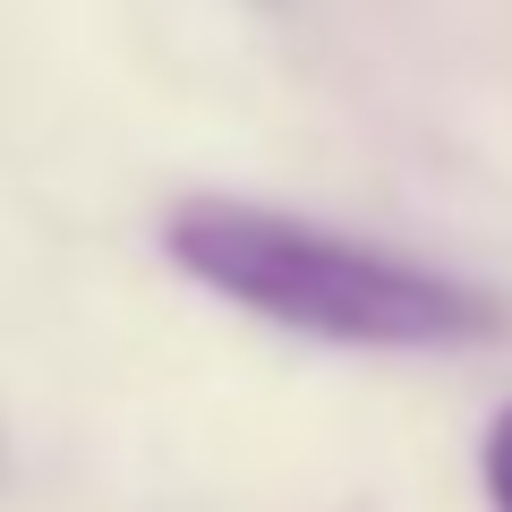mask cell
I'll use <instances>...</instances> for the list:
<instances>
[{"label":"cell","mask_w":512,"mask_h":512,"mask_svg":"<svg viewBox=\"0 0 512 512\" xmlns=\"http://www.w3.org/2000/svg\"><path fill=\"white\" fill-rule=\"evenodd\" d=\"M478 495H487V512H512V402L478 436Z\"/></svg>","instance_id":"2"},{"label":"cell","mask_w":512,"mask_h":512,"mask_svg":"<svg viewBox=\"0 0 512 512\" xmlns=\"http://www.w3.org/2000/svg\"><path fill=\"white\" fill-rule=\"evenodd\" d=\"M163 256L239 316L333 350H461L504 333V299L487 282L222 188H197L163 214Z\"/></svg>","instance_id":"1"}]
</instances>
